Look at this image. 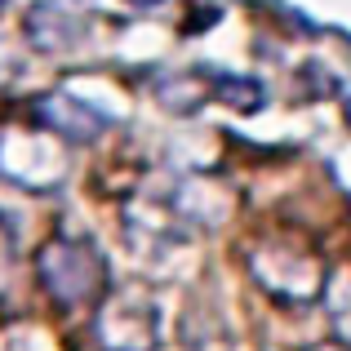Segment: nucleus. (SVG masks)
I'll list each match as a JSON object with an SVG mask.
<instances>
[{
	"instance_id": "nucleus-8",
	"label": "nucleus",
	"mask_w": 351,
	"mask_h": 351,
	"mask_svg": "<svg viewBox=\"0 0 351 351\" xmlns=\"http://www.w3.org/2000/svg\"><path fill=\"white\" fill-rule=\"evenodd\" d=\"M325 302H329V320H334L338 338L351 347V267H334L325 276Z\"/></svg>"
},
{
	"instance_id": "nucleus-9",
	"label": "nucleus",
	"mask_w": 351,
	"mask_h": 351,
	"mask_svg": "<svg viewBox=\"0 0 351 351\" xmlns=\"http://www.w3.org/2000/svg\"><path fill=\"white\" fill-rule=\"evenodd\" d=\"M214 98L218 103H227V107H236V112H258V107L267 103V94H263V85L258 80H249V76H227V71H214Z\"/></svg>"
},
{
	"instance_id": "nucleus-6",
	"label": "nucleus",
	"mask_w": 351,
	"mask_h": 351,
	"mask_svg": "<svg viewBox=\"0 0 351 351\" xmlns=\"http://www.w3.org/2000/svg\"><path fill=\"white\" fill-rule=\"evenodd\" d=\"M23 32L40 53H62V49H80V45H85L89 23L76 9H62L58 0H40V5L27 9Z\"/></svg>"
},
{
	"instance_id": "nucleus-2",
	"label": "nucleus",
	"mask_w": 351,
	"mask_h": 351,
	"mask_svg": "<svg viewBox=\"0 0 351 351\" xmlns=\"http://www.w3.org/2000/svg\"><path fill=\"white\" fill-rule=\"evenodd\" d=\"M245 263H249V271L258 276V285L280 302H311L325 289V267L316 263L311 249L293 245L289 236L254 240V245L245 249Z\"/></svg>"
},
{
	"instance_id": "nucleus-12",
	"label": "nucleus",
	"mask_w": 351,
	"mask_h": 351,
	"mask_svg": "<svg viewBox=\"0 0 351 351\" xmlns=\"http://www.w3.org/2000/svg\"><path fill=\"white\" fill-rule=\"evenodd\" d=\"M311 351H351V347H338V343H320V347H311Z\"/></svg>"
},
{
	"instance_id": "nucleus-1",
	"label": "nucleus",
	"mask_w": 351,
	"mask_h": 351,
	"mask_svg": "<svg viewBox=\"0 0 351 351\" xmlns=\"http://www.w3.org/2000/svg\"><path fill=\"white\" fill-rule=\"evenodd\" d=\"M36 280L62 311L89 307L107 289V258L89 236H53L36 254Z\"/></svg>"
},
{
	"instance_id": "nucleus-3",
	"label": "nucleus",
	"mask_w": 351,
	"mask_h": 351,
	"mask_svg": "<svg viewBox=\"0 0 351 351\" xmlns=\"http://www.w3.org/2000/svg\"><path fill=\"white\" fill-rule=\"evenodd\" d=\"M62 138L40 125H5L0 129V178L23 191H53L67 178Z\"/></svg>"
},
{
	"instance_id": "nucleus-13",
	"label": "nucleus",
	"mask_w": 351,
	"mask_h": 351,
	"mask_svg": "<svg viewBox=\"0 0 351 351\" xmlns=\"http://www.w3.org/2000/svg\"><path fill=\"white\" fill-rule=\"evenodd\" d=\"M134 5H138V9H152V5H160V0H134Z\"/></svg>"
},
{
	"instance_id": "nucleus-7",
	"label": "nucleus",
	"mask_w": 351,
	"mask_h": 351,
	"mask_svg": "<svg viewBox=\"0 0 351 351\" xmlns=\"http://www.w3.org/2000/svg\"><path fill=\"white\" fill-rule=\"evenodd\" d=\"M156 98L173 116H191L200 103L214 98V67H191V71H173V76L156 80Z\"/></svg>"
},
{
	"instance_id": "nucleus-14",
	"label": "nucleus",
	"mask_w": 351,
	"mask_h": 351,
	"mask_svg": "<svg viewBox=\"0 0 351 351\" xmlns=\"http://www.w3.org/2000/svg\"><path fill=\"white\" fill-rule=\"evenodd\" d=\"M347 120H351V98H347Z\"/></svg>"
},
{
	"instance_id": "nucleus-11",
	"label": "nucleus",
	"mask_w": 351,
	"mask_h": 351,
	"mask_svg": "<svg viewBox=\"0 0 351 351\" xmlns=\"http://www.w3.org/2000/svg\"><path fill=\"white\" fill-rule=\"evenodd\" d=\"M27 71V58L14 49V45H5L0 40V85H9V80H18Z\"/></svg>"
},
{
	"instance_id": "nucleus-4",
	"label": "nucleus",
	"mask_w": 351,
	"mask_h": 351,
	"mask_svg": "<svg viewBox=\"0 0 351 351\" xmlns=\"http://www.w3.org/2000/svg\"><path fill=\"white\" fill-rule=\"evenodd\" d=\"M98 351H156L160 347V307L138 289H116L98 298L94 316Z\"/></svg>"
},
{
	"instance_id": "nucleus-5",
	"label": "nucleus",
	"mask_w": 351,
	"mask_h": 351,
	"mask_svg": "<svg viewBox=\"0 0 351 351\" xmlns=\"http://www.w3.org/2000/svg\"><path fill=\"white\" fill-rule=\"evenodd\" d=\"M32 125L49 129V134H58L67 147H80V143H94L98 134H103L112 120L98 112L94 103H85V98L67 94V89H53V94H40L32 107Z\"/></svg>"
},
{
	"instance_id": "nucleus-15",
	"label": "nucleus",
	"mask_w": 351,
	"mask_h": 351,
	"mask_svg": "<svg viewBox=\"0 0 351 351\" xmlns=\"http://www.w3.org/2000/svg\"><path fill=\"white\" fill-rule=\"evenodd\" d=\"M0 5H9V0H0Z\"/></svg>"
},
{
	"instance_id": "nucleus-10",
	"label": "nucleus",
	"mask_w": 351,
	"mask_h": 351,
	"mask_svg": "<svg viewBox=\"0 0 351 351\" xmlns=\"http://www.w3.org/2000/svg\"><path fill=\"white\" fill-rule=\"evenodd\" d=\"M18 280V258H14V236L0 227V298H9V285Z\"/></svg>"
}]
</instances>
